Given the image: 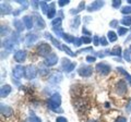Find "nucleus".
Segmentation results:
<instances>
[{"label":"nucleus","mask_w":131,"mask_h":122,"mask_svg":"<svg viewBox=\"0 0 131 122\" xmlns=\"http://www.w3.org/2000/svg\"><path fill=\"white\" fill-rule=\"evenodd\" d=\"M37 55L38 56H42V57H47L50 54L49 52L51 51V47L50 45L47 44V43H40L38 46H37Z\"/></svg>","instance_id":"obj_1"},{"label":"nucleus","mask_w":131,"mask_h":122,"mask_svg":"<svg viewBox=\"0 0 131 122\" xmlns=\"http://www.w3.org/2000/svg\"><path fill=\"white\" fill-rule=\"evenodd\" d=\"M25 78L27 80H34L36 76H37V68L33 64H30V66L25 67Z\"/></svg>","instance_id":"obj_2"},{"label":"nucleus","mask_w":131,"mask_h":122,"mask_svg":"<svg viewBox=\"0 0 131 122\" xmlns=\"http://www.w3.org/2000/svg\"><path fill=\"white\" fill-rule=\"evenodd\" d=\"M95 70L100 73L102 75H107L110 73V70H112V68H110L109 64L105 63V62H101V63H97L96 67H95Z\"/></svg>","instance_id":"obj_3"},{"label":"nucleus","mask_w":131,"mask_h":122,"mask_svg":"<svg viewBox=\"0 0 131 122\" xmlns=\"http://www.w3.org/2000/svg\"><path fill=\"white\" fill-rule=\"evenodd\" d=\"M78 73H79L81 76H83V78H89V76H91L92 73H93V68L90 67V66H82L79 68Z\"/></svg>","instance_id":"obj_4"},{"label":"nucleus","mask_w":131,"mask_h":122,"mask_svg":"<svg viewBox=\"0 0 131 122\" xmlns=\"http://www.w3.org/2000/svg\"><path fill=\"white\" fill-rule=\"evenodd\" d=\"M12 75L14 76L15 79H21L23 75H25V68L21 64H18L13 68V71H12Z\"/></svg>","instance_id":"obj_5"},{"label":"nucleus","mask_w":131,"mask_h":122,"mask_svg":"<svg viewBox=\"0 0 131 122\" xmlns=\"http://www.w3.org/2000/svg\"><path fill=\"white\" fill-rule=\"evenodd\" d=\"M127 91H128V88H127V84H126V82L124 80H121V81H119V82L117 83V85H116V93L118 95H125L126 93H127Z\"/></svg>","instance_id":"obj_6"},{"label":"nucleus","mask_w":131,"mask_h":122,"mask_svg":"<svg viewBox=\"0 0 131 122\" xmlns=\"http://www.w3.org/2000/svg\"><path fill=\"white\" fill-rule=\"evenodd\" d=\"M63 79V76H62V73H60V72H54L52 74L49 75V78H48V81L50 83L52 84H57V83H60L61 81H62Z\"/></svg>","instance_id":"obj_7"},{"label":"nucleus","mask_w":131,"mask_h":122,"mask_svg":"<svg viewBox=\"0 0 131 122\" xmlns=\"http://www.w3.org/2000/svg\"><path fill=\"white\" fill-rule=\"evenodd\" d=\"M57 62H58V56H57L56 54H50L49 56H47L46 58H45V64H46L47 67L55 66Z\"/></svg>","instance_id":"obj_8"},{"label":"nucleus","mask_w":131,"mask_h":122,"mask_svg":"<svg viewBox=\"0 0 131 122\" xmlns=\"http://www.w3.org/2000/svg\"><path fill=\"white\" fill-rule=\"evenodd\" d=\"M39 36L37 34H34V33H28L25 36V45L26 46H31V45L34 44L36 40H38Z\"/></svg>","instance_id":"obj_9"},{"label":"nucleus","mask_w":131,"mask_h":122,"mask_svg":"<svg viewBox=\"0 0 131 122\" xmlns=\"http://www.w3.org/2000/svg\"><path fill=\"white\" fill-rule=\"evenodd\" d=\"M104 5H105V2H104V1H94V2H92L90 6H88L86 10H88L89 12L97 11V10H100Z\"/></svg>","instance_id":"obj_10"},{"label":"nucleus","mask_w":131,"mask_h":122,"mask_svg":"<svg viewBox=\"0 0 131 122\" xmlns=\"http://www.w3.org/2000/svg\"><path fill=\"white\" fill-rule=\"evenodd\" d=\"M26 59V51L25 50H18L14 54V60L16 62L21 63V62H24Z\"/></svg>","instance_id":"obj_11"},{"label":"nucleus","mask_w":131,"mask_h":122,"mask_svg":"<svg viewBox=\"0 0 131 122\" xmlns=\"http://www.w3.org/2000/svg\"><path fill=\"white\" fill-rule=\"evenodd\" d=\"M0 111H1V115L5 116V117H10V116L13 115V109H12L11 107H9V106H7V105H3V104H1Z\"/></svg>","instance_id":"obj_12"},{"label":"nucleus","mask_w":131,"mask_h":122,"mask_svg":"<svg viewBox=\"0 0 131 122\" xmlns=\"http://www.w3.org/2000/svg\"><path fill=\"white\" fill-rule=\"evenodd\" d=\"M0 8H1V15H8L12 12V8L8 2H2Z\"/></svg>","instance_id":"obj_13"},{"label":"nucleus","mask_w":131,"mask_h":122,"mask_svg":"<svg viewBox=\"0 0 131 122\" xmlns=\"http://www.w3.org/2000/svg\"><path fill=\"white\" fill-rule=\"evenodd\" d=\"M11 89L12 88H11L10 85H8V84L2 85L1 88H0V97H1V98H5V97H7L11 93Z\"/></svg>","instance_id":"obj_14"},{"label":"nucleus","mask_w":131,"mask_h":122,"mask_svg":"<svg viewBox=\"0 0 131 122\" xmlns=\"http://www.w3.org/2000/svg\"><path fill=\"white\" fill-rule=\"evenodd\" d=\"M2 46L5 47L8 51H12V50L14 49V47L16 46V43H14L11 38H10V39H6L5 42L2 43Z\"/></svg>","instance_id":"obj_15"},{"label":"nucleus","mask_w":131,"mask_h":122,"mask_svg":"<svg viewBox=\"0 0 131 122\" xmlns=\"http://www.w3.org/2000/svg\"><path fill=\"white\" fill-rule=\"evenodd\" d=\"M23 23L27 30H32L33 26H34V23H33V18L31 15H25L23 17Z\"/></svg>","instance_id":"obj_16"},{"label":"nucleus","mask_w":131,"mask_h":122,"mask_svg":"<svg viewBox=\"0 0 131 122\" xmlns=\"http://www.w3.org/2000/svg\"><path fill=\"white\" fill-rule=\"evenodd\" d=\"M13 26L16 28L18 32H23L24 28H26L25 25H24V23L22 22V20H19V19L13 20Z\"/></svg>","instance_id":"obj_17"},{"label":"nucleus","mask_w":131,"mask_h":122,"mask_svg":"<svg viewBox=\"0 0 131 122\" xmlns=\"http://www.w3.org/2000/svg\"><path fill=\"white\" fill-rule=\"evenodd\" d=\"M35 21H36V26H37L39 30H43V28H45V26H46V24H45V21L43 20V18L40 17V15H37L35 14Z\"/></svg>","instance_id":"obj_18"},{"label":"nucleus","mask_w":131,"mask_h":122,"mask_svg":"<svg viewBox=\"0 0 131 122\" xmlns=\"http://www.w3.org/2000/svg\"><path fill=\"white\" fill-rule=\"evenodd\" d=\"M55 2H52L49 5V11L47 13V18L48 19H54L55 15H56V10H55Z\"/></svg>","instance_id":"obj_19"},{"label":"nucleus","mask_w":131,"mask_h":122,"mask_svg":"<svg viewBox=\"0 0 131 122\" xmlns=\"http://www.w3.org/2000/svg\"><path fill=\"white\" fill-rule=\"evenodd\" d=\"M84 7H85V2H84V1H81V2L79 3V6H78L77 9H72V10L70 11V13H71V14H78L79 12H81L82 10L84 9Z\"/></svg>","instance_id":"obj_20"},{"label":"nucleus","mask_w":131,"mask_h":122,"mask_svg":"<svg viewBox=\"0 0 131 122\" xmlns=\"http://www.w3.org/2000/svg\"><path fill=\"white\" fill-rule=\"evenodd\" d=\"M117 71H119V72L121 73V74H124V75L126 76V79H127V81H128V82H129V84L131 85V75L129 74V73H128V72H127V71L125 70V69H124V68H121V67H118V68H117Z\"/></svg>","instance_id":"obj_21"},{"label":"nucleus","mask_w":131,"mask_h":122,"mask_svg":"<svg viewBox=\"0 0 131 122\" xmlns=\"http://www.w3.org/2000/svg\"><path fill=\"white\" fill-rule=\"evenodd\" d=\"M107 37H108V40H109V42L115 43V42H116V40H117L118 36H117V34L115 33V32H113V31H109L108 33H107Z\"/></svg>","instance_id":"obj_22"},{"label":"nucleus","mask_w":131,"mask_h":122,"mask_svg":"<svg viewBox=\"0 0 131 122\" xmlns=\"http://www.w3.org/2000/svg\"><path fill=\"white\" fill-rule=\"evenodd\" d=\"M110 56H121V48L119 46H115L113 48V50H110Z\"/></svg>","instance_id":"obj_23"},{"label":"nucleus","mask_w":131,"mask_h":122,"mask_svg":"<svg viewBox=\"0 0 131 122\" xmlns=\"http://www.w3.org/2000/svg\"><path fill=\"white\" fill-rule=\"evenodd\" d=\"M52 31L54 33L58 36V37H63V32H62V27L61 26H58V27H52Z\"/></svg>","instance_id":"obj_24"},{"label":"nucleus","mask_w":131,"mask_h":122,"mask_svg":"<svg viewBox=\"0 0 131 122\" xmlns=\"http://www.w3.org/2000/svg\"><path fill=\"white\" fill-rule=\"evenodd\" d=\"M64 40H66V42H67V43H74V39H75V37H74V36H72V35H70V34H63V37H62Z\"/></svg>","instance_id":"obj_25"},{"label":"nucleus","mask_w":131,"mask_h":122,"mask_svg":"<svg viewBox=\"0 0 131 122\" xmlns=\"http://www.w3.org/2000/svg\"><path fill=\"white\" fill-rule=\"evenodd\" d=\"M39 6H40V8H42V11L44 12V13H48V11H49V5L47 2H45V1H42L39 3Z\"/></svg>","instance_id":"obj_26"},{"label":"nucleus","mask_w":131,"mask_h":122,"mask_svg":"<svg viewBox=\"0 0 131 122\" xmlns=\"http://www.w3.org/2000/svg\"><path fill=\"white\" fill-rule=\"evenodd\" d=\"M80 23H81V18L80 17H75L74 19H73V21H72V23H71V26H72V28H75L80 25Z\"/></svg>","instance_id":"obj_27"},{"label":"nucleus","mask_w":131,"mask_h":122,"mask_svg":"<svg viewBox=\"0 0 131 122\" xmlns=\"http://www.w3.org/2000/svg\"><path fill=\"white\" fill-rule=\"evenodd\" d=\"M61 23H62V19H61V18H57V19H55L54 21L51 22V26H52V27L61 26Z\"/></svg>","instance_id":"obj_28"},{"label":"nucleus","mask_w":131,"mask_h":122,"mask_svg":"<svg viewBox=\"0 0 131 122\" xmlns=\"http://www.w3.org/2000/svg\"><path fill=\"white\" fill-rule=\"evenodd\" d=\"M121 23L124 24V25H127V26H130L131 25V17L129 15H127V17H124L121 20Z\"/></svg>","instance_id":"obj_29"},{"label":"nucleus","mask_w":131,"mask_h":122,"mask_svg":"<svg viewBox=\"0 0 131 122\" xmlns=\"http://www.w3.org/2000/svg\"><path fill=\"white\" fill-rule=\"evenodd\" d=\"M62 50H64L66 52H67V54L70 56V57H74V56H77L75 55V52H73L70 48H69L68 46H66V45H62Z\"/></svg>","instance_id":"obj_30"},{"label":"nucleus","mask_w":131,"mask_h":122,"mask_svg":"<svg viewBox=\"0 0 131 122\" xmlns=\"http://www.w3.org/2000/svg\"><path fill=\"white\" fill-rule=\"evenodd\" d=\"M131 54H130V50L129 49H126L125 51H124V59L127 61V62H130L131 61Z\"/></svg>","instance_id":"obj_31"},{"label":"nucleus","mask_w":131,"mask_h":122,"mask_svg":"<svg viewBox=\"0 0 131 122\" xmlns=\"http://www.w3.org/2000/svg\"><path fill=\"white\" fill-rule=\"evenodd\" d=\"M51 43L54 44L55 47H57V48H58V49H60V50H62V46H61V44H60V42H59L58 39H56V38L52 37V38H51Z\"/></svg>","instance_id":"obj_32"},{"label":"nucleus","mask_w":131,"mask_h":122,"mask_svg":"<svg viewBox=\"0 0 131 122\" xmlns=\"http://www.w3.org/2000/svg\"><path fill=\"white\" fill-rule=\"evenodd\" d=\"M71 63H72V62H71V61L69 60V59H66V58L62 59V68L66 69V70H67V69L69 68V66H70Z\"/></svg>","instance_id":"obj_33"},{"label":"nucleus","mask_w":131,"mask_h":122,"mask_svg":"<svg viewBox=\"0 0 131 122\" xmlns=\"http://www.w3.org/2000/svg\"><path fill=\"white\" fill-rule=\"evenodd\" d=\"M9 32H10V30L7 26L1 25V31H0V34H1V36H7Z\"/></svg>","instance_id":"obj_34"},{"label":"nucleus","mask_w":131,"mask_h":122,"mask_svg":"<svg viewBox=\"0 0 131 122\" xmlns=\"http://www.w3.org/2000/svg\"><path fill=\"white\" fill-rule=\"evenodd\" d=\"M121 12L124 14H129L131 13V6H126V7H122Z\"/></svg>","instance_id":"obj_35"},{"label":"nucleus","mask_w":131,"mask_h":122,"mask_svg":"<svg viewBox=\"0 0 131 122\" xmlns=\"http://www.w3.org/2000/svg\"><path fill=\"white\" fill-rule=\"evenodd\" d=\"M127 28L126 27H118V36H122V35H125L126 33H127Z\"/></svg>","instance_id":"obj_36"},{"label":"nucleus","mask_w":131,"mask_h":122,"mask_svg":"<svg viewBox=\"0 0 131 122\" xmlns=\"http://www.w3.org/2000/svg\"><path fill=\"white\" fill-rule=\"evenodd\" d=\"M113 8H115V9H118L120 6H121V1L120 0H115V1H113Z\"/></svg>","instance_id":"obj_37"},{"label":"nucleus","mask_w":131,"mask_h":122,"mask_svg":"<svg viewBox=\"0 0 131 122\" xmlns=\"http://www.w3.org/2000/svg\"><path fill=\"white\" fill-rule=\"evenodd\" d=\"M75 67H77V62H72V63L70 64V66H69V68H68L66 71H67L68 73H70V72H72V71H73V69H74Z\"/></svg>","instance_id":"obj_38"},{"label":"nucleus","mask_w":131,"mask_h":122,"mask_svg":"<svg viewBox=\"0 0 131 122\" xmlns=\"http://www.w3.org/2000/svg\"><path fill=\"white\" fill-rule=\"evenodd\" d=\"M69 2H70V0H59L58 5H59V7H63V6L69 5Z\"/></svg>","instance_id":"obj_39"},{"label":"nucleus","mask_w":131,"mask_h":122,"mask_svg":"<svg viewBox=\"0 0 131 122\" xmlns=\"http://www.w3.org/2000/svg\"><path fill=\"white\" fill-rule=\"evenodd\" d=\"M73 45H74L75 47H80L81 45H82V39H81V38H78V37H75V39H74V43H73Z\"/></svg>","instance_id":"obj_40"},{"label":"nucleus","mask_w":131,"mask_h":122,"mask_svg":"<svg viewBox=\"0 0 131 122\" xmlns=\"http://www.w3.org/2000/svg\"><path fill=\"white\" fill-rule=\"evenodd\" d=\"M81 39H82V43H84V44H90V43L92 42L91 38L88 37V36H84V35H83V37H82Z\"/></svg>","instance_id":"obj_41"},{"label":"nucleus","mask_w":131,"mask_h":122,"mask_svg":"<svg viewBox=\"0 0 131 122\" xmlns=\"http://www.w3.org/2000/svg\"><path fill=\"white\" fill-rule=\"evenodd\" d=\"M100 44H101V45H103V46H107V45H108V42H107V39H106L104 36H102L101 39H100Z\"/></svg>","instance_id":"obj_42"},{"label":"nucleus","mask_w":131,"mask_h":122,"mask_svg":"<svg viewBox=\"0 0 131 122\" xmlns=\"http://www.w3.org/2000/svg\"><path fill=\"white\" fill-rule=\"evenodd\" d=\"M95 60H96V58H95V57H93V56H88V57H86V61H88L89 63L95 62Z\"/></svg>","instance_id":"obj_43"},{"label":"nucleus","mask_w":131,"mask_h":122,"mask_svg":"<svg viewBox=\"0 0 131 122\" xmlns=\"http://www.w3.org/2000/svg\"><path fill=\"white\" fill-rule=\"evenodd\" d=\"M109 26L110 27H119V26H118V21H117V20H113V21L112 22H110L109 23Z\"/></svg>","instance_id":"obj_44"},{"label":"nucleus","mask_w":131,"mask_h":122,"mask_svg":"<svg viewBox=\"0 0 131 122\" xmlns=\"http://www.w3.org/2000/svg\"><path fill=\"white\" fill-rule=\"evenodd\" d=\"M93 43H94V45H95V46H98V45H100V38H98L97 35H95V36L93 37Z\"/></svg>","instance_id":"obj_45"},{"label":"nucleus","mask_w":131,"mask_h":122,"mask_svg":"<svg viewBox=\"0 0 131 122\" xmlns=\"http://www.w3.org/2000/svg\"><path fill=\"white\" fill-rule=\"evenodd\" d=\"M85 51H92V47H88V48H84V49H81V50H79V51H77L75 55L81 54V52H85Z\"/></svg>","instance_id":"obj_46"},{"label":"nucleus","mask_w":131,"mask_h":122,"mask_svg":"<svg viewBox=\"0 0 131 122\" xmlns=\"http://www.w3.org/2000/svg\"><path fill=\"white\" fill-rule=\"evenodd\" d=\"M56 122H67V119L64 117H57Z\"/></svg>","instance_id":"obj_47"},{"label":"nucleus","mask_w":131,"mask_h":122,"mask_svg":"<svg viewBox=\"0 0 131 122\" xmlns=\"http://www.w3.org/2000/svg\"><path fill=\"white\" fill-rule=\"evenodd\" d=\"M31 121H32V122H42V120H40L38 117H36V116H33L32 119H31Z\"/></svg>","instance_id":"obj_48"},{"label":"nucleus","mask_w":131,"mask_h":122,"mask_svg":"<svg viewBox=\"0 0 131 122\" xmlns=\"http://www.w3.org/2000/svg\"><path fill=\"white\" fill-rule=\"evenodd\" d=\"M115 122H127V119L125 117H118V119Z\"/></svg>","instance_id":"obj_49"},{"label":"nucleus","mask_w":131,"mask_h":122,"mask_svg":"<svg viewBox=\"0 0 131 122\" xmlns=\"http://www.w3.org/2000/svg\"><path fill=\"white\" fill-rule=\"evenodd\" d=\"M82 33H83V34H85V35H88V36H90V35H91V32H90V31H88V30H86V28H85V27H83V28H82Z\"/></svg>","instance_id":"obj_50"},{"label":"nucleus","mask_w":131,"mask_h":122,"mask_svg":"<svg viewBox=\"0 0 131 122\" xmlns=\"http://www.w3.org/2000/svg\"><path fill=\"white\" fill-rule=\"evenodd\" d=\"M126 109H127V111H131V98L129 99V103H128V105H127Z\"/></svg>","instance_id":"obj_51"},{"label":"nucleus","mask_w":131,"mask_h":122,"mask_svg":"<svg viewBox=\"0 0 131 122\" xmlns=\"http://www.w3.org/2000/svg\"><path fill=\"white\" fill-rule=\"evenodd\" d=\"M39 3H40V2H38V1H33V2H32V6L34 7V9H37V6L39 5Z\"/></svg>","instance_id":"obj_52"},{"label":"nucleus","mask_w":131,"mask_h":122,"mask_svg":"<svg viewBox=\"0 0 131 122\" xmlns=\"http://www.w3.org/2000/svg\"><path fill=\"white\" fill-rule=\"evenodd\" d=\"M45 37H46L47 39H50V40H51L52 36H51V34H49V33H45Z\"/></svg>","instance_id":"obj_53"},{"label":"nucleus","mask_w":131,"mask_h":122,"mask_svg":"<svg viewBox=\"0 0 131 122\" xmlns=\"http://www.w3.org/2000/svg\"><path fill=\"white\" fill-rule=\"evenodd\" d=\"M88 122H97V121H94V120H90V121H88Z\"/></svg>","instance_id":"obj_54"},{"label":"nucleus","mask_w":131,"mask_h":122,"mask_svg":"<svg viewBox=\"0 0 131 122\" xmlns=\"http://www.w3.org/2000/svg\"><path fill=\"white\" fill-rule=\"evenodd\" d=\"M128 2L130 3V5H131V0H128Z\"/></svg>","instance_id":"obj_55"},{"label":"nucleus","mask_w":131,"mask_h":122,"mask_svg":"<svg viewBox=\"0 0 131 122\" xmlns=\"http://www.w3.org/2000/svg\"><path fill=\"white\" fill-rule=\"evenodd\" d=\"M129 50H130V54H131V46H130V49Z\"/></svg>","instance_id":"obj_56"}]
</instances>
